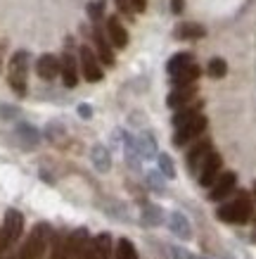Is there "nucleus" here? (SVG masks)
<instances>
[{"label": "nucleus", "mask_w": 256, "mask_h": 259, "mask_svg": "<svg viewBox=\"0 0 256 259\" xmlns=\"http://www.w3.org/2000/svg\"><path fill=\"white\" fill-rule=\"evenodd\" d=\"M202 76V69H199V64H187L183 71H178L176 76H171V83H173V88H180V86H194L197 83V79Z\"/></svg>", "instance_id": "nucleus-20"}, {"label": "nucleus", "mask_w": 256, "mask_h": 259, "mask_svg": "<svg viewBox=\"0 0 256 259\" xmlns=\"http://www.w3.org/2000/svg\"><path fill=\"white\" fill-rule=\"evenodd\" d=\"M202 259H207V257H202Z\"/></svg>", "instance_id": "nucleus-40"}, {"label": "nucleus", "mask_w": 256, "mask_h": 259, "mask_svg": "<svg viewBox=\"0 0 256 259\" xmlns=\"http://www.w3.org/2000/svg\"><path fill=\"white\" fill-rule=\"evenodd\" d=\"M145 183H147L155 193H159V195H164V193H166V183H164V176L159 171H147V174H145Z\"/></svg>", "instance_id": "nucleus-30"}, {"label": "nucleus", "mask_w": 256, "mask_h": 259, "mask_svg": "<svg viewBox=\"0 0 256 259\" xmlns=\"http://www.w3.org/2000/svg\"><path fill=\"white\" fill-rule=\"evenodd\" d=\"M192 53H176V55L169 60V64H166V71H169V76H176L178 71H183L187 67V64H192Z\"/></svg>", "instance_id": "nucleus-27"}, {"label": "nucleus", "mask_w": 256, "mask_h": 259, "mask_svg": "<svg viewBox=\"0 0 256 259\" xmlns=\"http://www.w3.org/2000/svg\"><path fill=\"white\" fill-rule=\"evenodd\" d=\"M157 164H159V174H162L164 179H176V164H173V159L166 152L157 155Z\"/></svg>", "instance_id": "nucleus-28"}, {"label": "nucleus", "mask_w": 256, "mask_h": 259, "mask_svg": "<svg viewBox=\"0 0 256 259\" xmlns=\"http://www.w3.org/2000/svg\"><path fill=\"white\" fill-rule=\"evenodd\" d=\"M221 169H223V159H221V155H218V152H211L209 157L202 162L199 171H197L199 186H214L216 179L221 176Z\"/></svg>", "instance_id": "nucleus-10"}, {"label": "nucleus", "mask_w": 256, "mask_h": 259, "mask_svg": "<svg viewBox=\"0 0 256 259\" xmlns=\"http://www.w3.org/2000/svg\"><path fill=\"white\" fill-rule=\"evenodd\" d=\"M207 74H209L211 79H223L225 74H228V62H225L223 57H214L207 67Z\"/></svg>", "instance_id": "nucleus-29"}, {"label": "nucleus", "mask_w": 256, "mask_h": 259, "mask_svg": "<svg viewBox=\"0 0 256 259\" xmlns=\"http://www.w3.org/2000/svg\"><path fill=\"white\" fill-rule=\"evenodd\" d=\"M169 252L173 259H192V254L187 250H183V247H169Z\"/></svg>", "instance_id": "nucleus-33"}, {"label": "nucleus", "mask_w": 256, "mask_h": 259, "mask_svg": "<svg viewBox=\"0 0 256 259\" xmlns=\"http://www.w3.org/2000/svg\"><path fill=\"white\" fill-rule=\"evenodd\" d=\"M173 36L178 40H197V38H204V36H207V29L197 22H180L178 26H176Z\"/></svg>", "instance_id": "nucleus-18"}, {"label": "nucleus", "mask_w": 256, "mask_h": 259, "mask_svg": "<svg viewBox=\"0 0 256 259\" xmlns=\"http://www.w3.org/2000/svg\"><path fill=\"white\" fill-rule=\"evenodd\" d=\"M211 152H214V150H211V141H209V138H202V141L194 143L192 148H190V152H187V171H190V174L199 171L202 162L209 157Z\"/></svg>", "instance_id": "nucleus-14"}, {"label": "nucleus", "mask_w": 256, "mask_h": 259, "mask_svg": "<svg viewBox=\"0 0 256 259\" xmlns=\"http://www.w3.org/2000/svg\"><path fill=\"white\" fill-rule=\"evenodd\" d=\"M202 110H204V100H194V102H190V105H185V107H180V110H176V114H173V126L178 128V126H183V124H187V121H192L194 117H199L202 114Z\"/></svg>", "instance_id": "nucleus-17"}, {"label": "nucleus", "mask_w": 256, "mask_h": 259, "mask_svg": "<svg viewBox=\"0 0 256 259\" xmlns=\"http://www.w3.org/2000/svg\"><path fill=\"white\" fill-rule=\"evenodd\" d=\"M105 33H107V40L112 43V48L124 50L128 46V31H126V26L121 24L119 15H109L105 19Z\"/></svg>", "instance_id": "nucleus-11"}, {"label": "nucleus", "mask_w": 256, "mask_h": 259, "mask_svg": "<svg viewBox=\"0 0 256 259\" xmlns=\"http://www.w3.org/2000/svg\"><path fill=\"white\" fill-rule=\"evenodd\" d=\"M88 17L90 22L97 24V22H105V0H95L88 5Z\"/></svg>", "instance_id": "nucleus-31"}, {"label": "nucleus", "mask_w": 256, "mask_h": 259, "mask_svg": "<svg viewBox=\"0 0 256 259\" xmlns=\"http://www.w3.org/2000/svg\"><path fill=\"white\" fill-rule=\"evenodd\" d=\"M169 228L173 231V236L183 238V240H190V238H192V226H190V221H187L185 214L171 212V217H169Z\"/></svg>", "instance_id": "nucleus-21"}, {"label": "nucleus", "mask_w": 256, "mask_h": 259, "mask_svg": "<svg viewBox=\"0 0 256 259\" xmlns=\"http://www.w3.org/2000/svg\"><path fill=\"white\" fill-rule=\"evenodd\" d=\"M15 134H17L19 143H22V145H24L26 150L36 148V145L40 143V134H38V128H33L31 124H17Z\"/></svg>", "instance_id": "nucleus-22"}, {"label": "nucleus", "mask_w": 256, "mask_h": 259, "mask_svg": "<svg viewBox=\"0 0 256 259\" xmlns=\"http://www.w3.org/2000/svg\"><path fill=\"white\" fill-rule=\"evenodd\" d=\"M194 98H197V83H194V86H180V88H173L169 93L166 105H169L171 110H180V107L194 102Z\"/></svg>", "instance_id": "nucleus-16"}, {"label": "nucleus", "mask_w": 256, "mask_h": 259, "mask_svg": "<svg viewBox=\"0 0 256 259\" xmlns=\"http://www.w3.org/2000/svg\"><path fill=\"white\" fill-rule=\"evenodd\" d=\"M112 259H138V250H135V245L128 238H119L117 247L112 252Z\"/></svg>", "instance_id": "nucleus-26"}, {"label": "nucleus", "mask_w": 256, "mask_h": 259, "mask_svg": "<svg viewBox=\"0 0 256 259\" xmlns=\"http://www.w3.org/2000/svg\"><path fill=\"white\" fill-rule=\"evenodd\" d=\"M251 202H254V219H256V183H254V195H251Z\"/></svg>", "instance_id": "nucleus-39"}, {"label": "nucleus", "mask_w": 256, "mask_h": 259, "mask_svg": "<svg viewBox=\"0 0 256 259\" xmlns=\"http://www.w3.org/2000/svg\"><path fill=\"white\" fill-rule=\"evenodd\" d=\"M88 243H90V233H88V228H76V231H71L69 238H67L64 259H83L85 250H88Z\"/></svg>", "instance_id": "nucleus-9"}, {"label": "nucleus", "mask_w": 256, "mask_h": 259, "mask_svg": "<svg viewBox=\"0 0 256 259\" xmlns=\"http://www.w3.org/2000/svg\"><path fill=\"white\" fill-rule=\"evenodd\" d=\"M140 221H142V226H162L164 224V212L159 204H152L147 202L145 207H142V217H140Z\"/></svg>", "instance_id": "nucleus-24"}, {"label": "nucleus", "mask_w": 256, "mask_h": 259, "mask_svg": "<svg viewBox=\"0 0 256 259\" xmlns=\"http://www.w3.org/2000/svg\"><path fill=\"white\" fill-rule=\"evenodd\" d=\"M135 148H138V157L140 159H155L159 152H157V141L152 131H142L135 141Z\"/></svg>", "instance_id": "nucleus-19"}, {"label": "nucleus", "mask_w": 256, "mask_h": 259, "mask_svg": "<svg viewBox=\"0 0 256 259\" xmlns=\"http://www.w3.org/2000/svg\"><path fill=\"white\" fill-rule=\"evenodd\" d=\"M207 124H209L207 117L199 114V117H194L192 121L178 126V128H176V134H173V145H176V148H183V145H187V143L197 141V138L207 131Z\"/></svg>", "instance_id": "nucleus-7"}, {"label": "nucleus", "mask_w": 256, "mask_h": 259, "mask_svg": "<svg viewBox=\"0 0 256 259\" xmlns=\"http://www.w3.org/2000/svg\"><path fill=\"white\" fill-rule=\"evenodd\" d=\"M112 236L109 233H100V236L90 238L88 250H85L83 259H112Z\"/></svg>", "instance_id": "nucleus-13"}, {"label": "nucleus", "mask_w": 256, "mask_h": 259, "mask_svg": "<svg viewBox=\"0 0 256 259\" xmlns=\"http://www.w3.org/2000/svg\"><path fill=\"white\" fill-rule=\"evenodd\" d=\"M26 76H29V53L26 50H17L12 53L8 62V83L12 88V93L24 98L29 86H26Z\"/></svg>", "instance_id": "nucleus-4"}, {"label": "nucleus", "mask_w": 256, "mask_h": 259, "mask_svg": "<svg viewBox=\"0 0 256 259\" xmlns=\"http://www.w3.org/2000/svg\"><path fill=\"white\" fill-rule=\"evenodd\" d=\"M90 159H93L95 169L100 174H107L109 169H112V157H109V150L105 148V145H95V148L90 150Z\"/></svg>", "instance_id": "nucleus-25"}, {"label": "nucleus", "mask_w": 256, "mask_h": 259, "mask_svg": "<svg viewBox=\"0 0 256 259\" xmlns=\"http://www.w3.org/2000/svg\"><path fill=\"white\" fill-rule=\"evenodd\" d=\"M5 50H8V40H0V69H3V60H5Z\"/></svg>", "instance_id": "nucleus-38"}, {"label": "nucleus", "mask_w": 256, "mask_h": 259, "mask_svg": "<svg viewBox=\"0 0 256 259\" xmlns=\"http://www.w3.org/2000/svg\"><path fill=\"white\" fill-rule=\"evenodd\" d=\"M102 24L105 22L93 24V29H90V40H93L95 55H97L100 64H105V67H114V64H117L114 48H112V43L107 40V33H105V29H102Z\"/></svg>", "instance_id": "nucleus-6"}, {"label": "nucleus", "mask_w": 256, "mask_h": 259, "mask_svg": "<svg viewBox=\"0 0 256 259\" xmlns=\"http://www.w3.org/2000/svg\"><path fill=\"white\" fill-rule=\"evenodd\" d=\"M183 8H185V0H171V12L173 15H180Z\"/></svg>", "instance_id": "nucleus-35"}, {"label": "nucleus", "mask_w": 256, "mask_h": 259, "mask_svg": "<svg viewBox=\"0 0 256 259\" xmlns=\"http://www.w3.org/2000/svg\"><path fill=\"white\" fill-rule=\"evenodd\" d=\"M78 69H81V74H83L85 81H90V83H97V81H102V76H105V71H102V64L100 60H97V55H95V50L90 46H78Z\"/></svg>", "instance_id": "nucleus-5"}, {"label": "nucleus", "mask_w": 256, "mask_h": 259, "mask_svg": "<svg viewBox=\"0 0 256 259\" xmlns=\"http://www.w3.org/2000/svg\"><path fill=\"white\" fill-rule=\"evenodd\" d=\"M50 236H53V228L50 224L40 221L31 228V233L26 236L24 245L17 252V259H43L47 254V245H50Z\"/></svg>", "instance_id": "nucleus-2"}, {"label": "nucleus", "mask_w": 256, "mask_h": 259, "mask_svg": "<svg viewBox=\"0 0 256 259\" xmlns=\"http://www.w3.org/2000/svg\"><path fill=\"white\" fill-rule=\"evenodd\" d=\"M0 114H3L5 119H12L17 114V110H15V107H3V110H0Z\"/></svg>", "instance_id": "nucleus-37"}, {"label": "nucleus", "mask_w": 256, "mask_h": 259, "mask_svg": "<svg viewBox=\"0 0 256 259\" xmlns=\"http://www.w3.org/2000/svg\"><path fill=\"white\" fill-rule=\"evenodd\" d=\"M78 114H81V117H83V119H90V114H93V110H90L88 105H81V107H78Z\"/></svg>", "instance_id": "nucleus-36"}, {"label": "nucleus", "mask_w": 256, "mask_h": 259, "mask_svg": "<svg viewBox=\"0 0 256 259\" xmlns=\"http://www.w3.org/2000/svg\"><path fill=\"white\" fill-rule=\"evenodd\" d=\"M36 74L43 81H55L60 76V57L53 53H45L36 60Z\"/></svg>", "instance_id": "nucleus-15"}, {"label": "nucleus", "mask_w": 256, "mask_h": 259, "mask_svg": "<svg viewBox=\"0 0 256 259\" xmlns=\"http://www.w3.org/2000/svg\"><path fill=\"white\" fill-rule=\"evenodd\" d=\"M235 186H237V176H235V171H223L216 179V183L211 186L209 200L211 202H221V200H225L230 193H235Z\"/></svg>", "instance_id": "nucleus-12"}, {"label": "nucleus", "mask_w": 256, "mask_h": 259, "mask_svg": "<svg viewBox=\"0 0 256 259\" xmlns=\"http://www.w3.org/2000/svg\"><path fill=\"white\" fill-rule=\"evenodd\" d=\"M133 12H145L147 10V0H131Z\"/></svg>", "instance_id": "nucleus-34"}, {"label": "nucleus", "mask_w": 256, "mask_h": 259, "mask_svg": "<svg viewBox=\"0 0 256 259\" xmlns=\"http://www.w3.org/2000/svg\"><path fill=\"white\" fill-rule=\"evenodd\" d=\"M60 76H62V83L67 88L78 86L81 69H78V57L74 55L71 50H64L62 55H60Z\"/></svg>", "instance_id": "nucleus-8"}, {"label": "nucleus", "mask_w": 256, "mask_h": 259, "mask_svg": "<svg viewBox=\"0 0 256 259\" xmlns=\"http://www.w3.org/2000/svg\"><path fill=\"white\" fill-rule=\"evenodd\" d=\"M24 233V214L19 209H8L0 226V259L10 254V250L17 245V240Z\"/></svg>", "instance_id": "nucleus-3"}, {"label": "nucleus", "mask_w": 256, "mask_h": 259, "mask_svg": "<svg viewBox=\"0 0 256 259\" xmlns=\"http://www.w3.org/2000/svg\"><path fill=\"white\" fill-rule=\"evenodd\" d=\"M67 238H69V233H62V231H53V236H50V245H47V259H64V250H67Z\"/></svg>", "instance_id": "nucleus-23"}, {"label": "nucleus", "mask_w": 256, "mask_h": 259, "mask_svg": "<svg viewBox=\"0 0 256 259\" xmlns=\"http://www.w3.org/2000/svg\"><path fill=\"white\" fill-rule=\"evenodd\" d=\"M117 10L121 12V15H126V17H128V19L133 22L135 12H133V8H131V0H117Z\"/></svg>", "instance_id": "nucleus-32"}, {"label": "nucleus", "mask_w": 256, "mask_h": 259, "mask_svg": "<svg viewBox=\"0 0 256 259\" xmlns=\"http://www.w3.org/2000/svg\"><path fill=\"white\" fill-rule=\"evenodd\" d=\"M216 217L225 224H247L249 219H254V202L247 190H240L230 202L221 204L216 209Z\"/></svg>", "instance_id": "nucleus-1"}]
</instances>
